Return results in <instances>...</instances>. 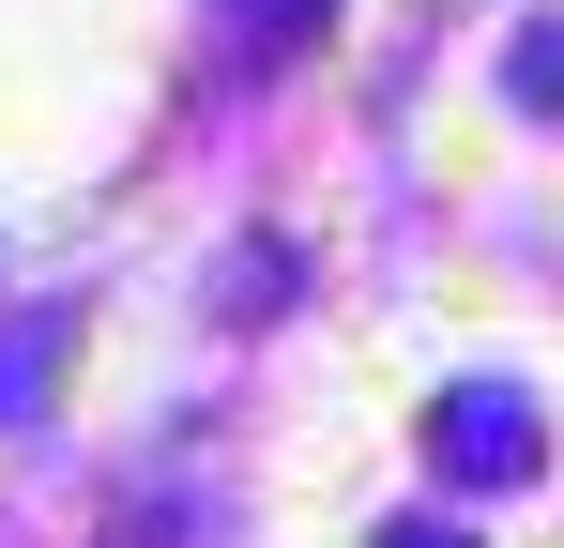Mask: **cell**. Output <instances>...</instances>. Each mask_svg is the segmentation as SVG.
<instances>
[{
  "instance_id": "obj_2",
  "label": "cell",
  "mask_w": 564,
  "mask_h": 548,
  "mask_svg": "<svg viewBox=\"0 0 564 548\" xmlns=\"http://www.w3.org/2000/svg\"><path fill=\"white\" fill-rule=\"evenodd\" d=\"M62 351H77V305H31V320L0 336V427L46 412V365H62Z\"/></svg>"
},
{
  "instance_id": "obj_3",
  "label": "cell",
  "mask_w": 564,
  "mask_h": 548,
  "mask_svg": "<svg viewBox=\"0 0 564 548\" xmlns=\"http://www.w3.org/2000/svg\"><path fill=\"white\" fill-rule=\"evenodd\" d=\"M336 0H229V31H245V62H290L305 31H321Z\"/></svg>"
},
{
  "instance_id": "obj_1",
  "label": "cell",
  "mask_w": 564,
  "mask_h": 548,
  "mask_svg": "<svg viewBox=\"0 0 564 548\" xmlns=\"http://www.w3.org/2000/svg\"><path fill=\"white\" fill-rule=\"evenodd\" d=\"M427 457H443L458 487H534L550 427H534V396H519V381H458V396L427 412Z\"/></svg>"
},
{
  "instance_id": "obj_4",
  "label": "cell",
  "mask_w": 564,
  "mask_h": 548,
  "mask_svg": "<svg viewBox=\"0 0 564 548\" xmlns=\"http://www.w3.org/2000/svg\"><path fill=\"white\" fill-rule=\"evenodd\" d=\"M381 548H458V534H427V518H397V534H381Z\"/></svg>"
}]
</instances>
